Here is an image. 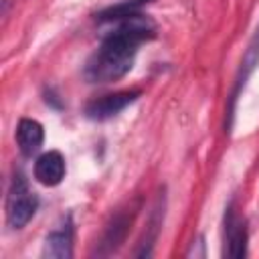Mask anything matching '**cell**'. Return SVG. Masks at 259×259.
I'll return each instance as SVG.
<instances>
[{
	"label": "cell",
	"mask_w": 259,
	"mask_h": 259,
	"mask_svg": "<svg viewBox=\"0 0 259 259\" xmlns=\"http://www.w3.org/2000/svg\"><path fill=\"white\" fill-rule=\"evenodd\" d=\"M115 22L117 26L103 36L99 49L85 63L83 75L89 83H111L121 79L132 69L138 47L156 34L154 20L142 12Z\"/></svg>",
	"instance_id": "1"
},
{
	"label": "cell",
	"mask_w": 259,
	"mask_h": 259,
	"mask_svg": "<svg viewBox=\"0 0 259 259\" xmlns=\"http://www.w3.org/2000/svg\"><path fill=\"white\" fill-rule=\"evenodd\" d=\"M38 198L28 190L24 176L18 172L12 178L8 198H6V221L12 229H22L36 212Z\"/></svg>",
	"instance_id": "2"
},
{
	"label": "cell",
	"mask_w": 259,
	"mask_h": 259,
	"mask_svg": "<svg viewBox=\"0 0 259 259\" xmlns=\"http://www.w3.org/2000/svg\"><path fill=\"white\" fill-rule=\"evenodd\" d=\"M138 97H140V91H117V93L97 97L91 103H87L85 115L89 119H95V121L109 119V117L117 115L119 111H123L127 105H132Z\"/></svg>",
	"instance_id": "3"
},
{
	"label": "cell",
	"mask_w": 259,
	"mask_h": 259,
	"mask_svg": "<svg viewBox=\"0 0 259 259\" xmlns=\"http://www.w3.org/2000/svg\"><path fill=\"white\" fill-rule=\"evenodd\" d=\"M247 225L243 219H239L229 206L227 217H225V255L233 259H241L247 255Z\"/></svg>",
	"instance_id": "4"
},
{
	"label": "cell",
	"mask_w": 259,
	"mask_h": 259,
	"mask_svg": "<svg viewBox=\"0 0 259 259\" xmlns=\"http://www.w3.org/2000/svg\"><path fill=\"white\" fill-rule=\"evenodd\" d=\"M73 255V223L71 217H65L49 235L45 241L42 257L51 259H69Z\"/></svg>",
	"instance_id": "5"
},
{
	"label": "cell",
	"mask_w": 259,
	"mask_h": 259,
	"mask_svg": "<svg viewBox=\"0 0 259 259\" xmlns=\"http://www.w3.org/2000/svg\"><path fill=\"white\" fill-rule=\"evenodd\" d=\"M34 178L45 186H57L65 178V158L61 152L51 150L34 162Z\"/></svg>",
	"instance_id": "6"
},
{
	"label": "cell",
	"mask_w": 259,
	"mask_h": 259,
	"mask_svg": "<svg viewBox=\"0 0 259 259\" xmlns=\"http://www.w3.org/2000/svg\"><path fill=\"white\" fill-rule=\"evenodd\" d=\"M45 140L42 125L36 119H20L16 127V142L24 156H32L40 150Z\"/></svg>",
	"instance_id": "7"
},
{
	"label": "cell",
	"mask_w": 259,
	"mask_h": 259,
	"mask_svg": "<svg viewBox=\"0 0 259 259\" xmlns=\"http://www.w3.org/2000/svg\"><path fill=\"white\" fill-rule=\"evenodd\" d=\"M257 63H259V26H257V30H255V34H253V38H251V42H249V47H247V51H245V57H243V61H241V71H239V75H237V83H235V91H233V97H231L233 101H231L229 113L233 111V103H235V99H237L241 87L247 83V79H249V75H251V71L255 69Z\"/></svg>",
	"instance_id": "8"
},
{
	"label": "cell",
	"mask_w": 259,
	"mask_h": 259,
	"mask_svg": "<svg viewBox=\"0 0 259 259\" xmlns=\"http://www.w3.org/2000/svg\"><path fill=\"white\" fill-rule=\"evenodd\" d=\"M132 217H134V210H132V212L121 210V212H117V214L113 217V221L107 225L105 235H103V243H101V245L107 247L105 253L113 251V249L123 241L125 231H127V227H130V223H132Z\"/></svg>",
	"instance_id": "9"
},
{
	"label": "cell",
	"mask_w": 259,
	"mask_h": 259,
	"mask_svg": "<svg viewBox=\"0 0 259 259\" xmlns=\"http://www.w3.org/2000/svg\"><path fill=\"white\" fill-rule=\"evenodd\" d=\"M150 0H125V2H119V4H115V6H109L107 10H103L97 18L99 20H121V18H125V16H130V14H136V12H140V8L144 6V4H148Z\"/></svg>",
	"instance_id": "10"
}]
</instances>
